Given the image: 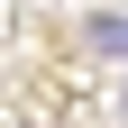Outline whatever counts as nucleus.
<instances>
[{
    "label": "nucleus",
    "mask_w": 128,
    "mask_h": 128,
    "mask_svg": "<svg viewBox=\"0 0 128 128\" xmlns=\"http://www.w3.org/2000/svg\"><path fill=\"white\" fill-rule=\"evenodd\" d=\"M92 46H101V55H128V18H119V9L92 18Z\"/></svg>",
    "instance_id": "obj_1"
},
{
    "label": "nucleus",
    "mask_w": 128,
    "mask_h": 128,
    "mask_svg": "<svg viewBox=\"0 0 128 128\" xmlns=\"http://www.w3.org/2000/svg\"><path fill=\"white\" fill-rule=\"evenodd\" d=\"M119 119H128V92H119Z\"/></svg>",
    "instance_id": "obj_2"
}]
</instances>
